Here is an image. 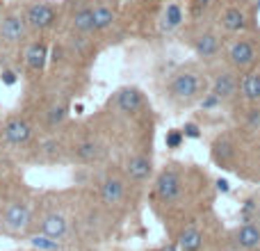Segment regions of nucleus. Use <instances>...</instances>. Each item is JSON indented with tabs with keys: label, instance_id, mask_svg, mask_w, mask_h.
Returning <instances> with one entry per match:
<instances>
[{
	"label": "nucleus",
	"instance_id": "nucleus-1",
	"mask_svg": "<svg viewBox=\"0 0 260 251\" xmlns=\"http://www.w3.org/2000/svg\"><path fill=\"white\" fill-rule=\"evenodd\" d=\"M206 89H208L206 73H201L199 69H192V67L176 71L169 80L171 101H176L180 105H189L194 101H201L206 96Z\"/></svg>",
	"mask_w": 260,
	"mask_h": 251
},
{
	"label": "nucleus",
	"instance_id": "nucleus-2",
	"mask_svg": "<svg viewBox=\"0 0 260 251\" xmlns=\"http://www.w3.org/2000/svg\"><path fill=\"white\" fill-rule=\"evenodd\" d=\"M226 59H229V64L233 69H238V71H249V69H253V64H256V59H258L256 41H253L251 37H238V39H233L229 44V48H226Z\"/></svg>",
	"mask_w": 260,
	"mask_h": 251
},
{
	"label": "nucleus",
	"instance_id": "nucleus-3",
	"mask_svg": "<svg viewBox=\"0 0 260 251\" xmlns=\"http://www.w3.org/2000/svg\"><path fill=\"white\" fill-rule=\"evenodd\" d=\"M25 21L27 27H35V30H48V27L55 25L57 21V9L53 7L46 0H37L30 7L25 9Z\"/></svg>",
	"mask_w": 260,
	"mask_h": 251
},
{
	"label": "nucleus",
	"instance_id": "nucleus-4",
	"mask_svg": "<svg viewBox=\"0 0 260 251\" xmlns=\"http://www.w3.org/2000/svg\"><path fill=\"white\" fill-rule=\"evenodd\" d=\"M27 30V21L25 14L18 12V9H12V12L3 14V21H0V37H3L7 44H16L25 37Z\"/></svg>",
	"mask_w": 260,
	"mask_h": 251
},
{
	"label": "nucleus",
	"instance_id": "nucleus-5",
	"mask_svg": "<svg viewBox=\"0 0 260 251\" xmlns=\"http://www.w3.org/2000/svg\"><path fill=\"white\" fill-rule=\"evenodd\" d=\"M155 192H157V197H160V201H165V203L176 201V199L180 197V192H183V178H180L178 171L176 169L162 171L155 183Z\"/></svg>",
	"mask_w": 260,
	"mask_h": 251
},
{
	"label": "nucleus",
	"instance_id": "nucleus-6",
	"mask_svg": "<svg viewBox=\"0 0 260 251\" xmlns=\"http://www.w3.org/2000/svg\"><path fill=\"white\" fill-rule=\"evenodd\" d=\"M189 44H192L194 53H197L201 59H212V57H217V55H219V48H221L219 37H217L212 30H201V32H197V35L192 37V41H189Z\"/></svg>",
	"mask_w": 260,
	"mask_h": 251
},
{
	"label": "nucleus",
	"instance_id": "nucleus-7",
	"mask_svg": "<svg viewBox=\"0 0 260 251\" xmlns=\"http://www.w3.org/2000/svg\"><path fill=\"white\" fill-rule=\"evenodd\" d=\"M217 23H219L221 30L226 32H233V35H240V32L247 30V14H244L242 7H238V5H229V7H224L219 12V16H217Z\"/></svg>",
	"mask_w": 260,
	"mask_h": 251
},
{
	"label": "nucleus",
	"instance_id": "nucleus-8",
	"mask_svg": "<svg viewBox=\"0 0 260 251\" xmlns=\"http://www.w3.org/2000/svg\"><path fill=\"white\" fill-rule=\"evenodd\" d=\"M3 137L7 139L14 146H21V144L30 142L32 137V125L25 121L23 117H9L3 125Z\"/></svg>",
	"mask_w": 260,
	"mask_h": 251
},
{
	"label": "nucleus",
	"instance_id": "nucleus-9",
	"mask_svg": "<svg viewBox=\"0 0 260 251\" xmlns=\"http://www.w3.org/2000/svg\"><path fill=\"white\" fill-rule=\"evenodd\" d=\"M27 224H30V206L23 201L9 203L7 210H5V226H7V231L21 233V231L27 229Z\"/></svg>",
	"mask_w": 260,
	"mask_h": 251
},
{
	"label": "nucleus",
	"instance_id": "nucleus-10",
	"mask_svg": "<svg viewBox=\"0 0 260 251\" xmlns=\"http://www.w3.org/2000/svg\"><path fill=\"white\" fill-rule=\"evenodd\" d=\"M238 89H240V82L233 71H219L215 76V80H212V94H215L221 103L233 99V96L238 94Z\"/></svg>",
	"mask_w": 260,
	"mask_h": 251
},
{
	"label": "nucleus",
	"instance_id": "nucleus-11",
	"mask_svg": "<svg viewBox=\"0 0 260 251\" xmlns=\"http://www.w3.org/2000/svg\"><path fill=\"white\" fill-rule=\"evenodd\" d=\"M114 103H117V108L121 110L123 114H135L144 105V96L137 87H123V89L117 91Z\"/></svg>",
	"mask_w": 260,
	"mask_h": 251
},
{
	"label": "nucleus",
	"instance_id": "nucleus-12",
	"mask_svg": "<svg viewBox=\"0 0 260 251\" xmlns=\"http://www.w3.org/2000/svg\"><path fill=\"white\" fill-rule=\"evenodd\" d=\"M233 240L242 251H253L260 247V226L242 224L233 231Z\"/></svg>",
	"mask_w": 260,
	"mask_h": 251
},
{
	"label": "nucleus",
	"instance_id": "nucleus-13",
	"mask_svg": "<svg viewBox=\"0 0 260 251\" xmlns=\"http://www.w3.org/2000/svg\"><path fill=\"white\" fill-rule=\"evenodd\" d=\"M153 171V165H151V158L146 155H133L126 160V176L135 183H144L148 180Z\"/></svg>",
	"mask_w": 260,
	"mask_h": 251
},
{
	"label": "nucleus",
	"instance_id": "nucleus-14",
	"mask_svg": "<svg viewBox=\"0 0 260 251\" xmlns=\"http://www.w3.org/2000/svg\"><path fill=\"white\" fill-rule=\"evenodd\" d=\"M123 190H126V185L119 176H108L101 185V199H103L105 206H117L123 199Z\"/></svg>",
	"mask_w": 260,
	"mask_h": 251
},
{
	"label": "nucleus",
	"instance_id": "nucleus-15",
	"mask_svg": "<svg viewBox=\"0 0 260 251\" xmlns=\"http://www.w3.org/2000/svg\"><path fill=\"white\" fill-rule=\"evenodd\" d=\"M46 62H48V46L46 41H32L25 50V64L30 71H44Z\"/></svg>",
	"mask_w": 260,
	"mask_h": 251
},
{
	"label": "nucleus",
	"instance_id": "nucleus-16",
	"mask_svg": "<svg viewBox=\"0 0 260 251\" xmlns=\"http://www.w3.org/2000/svg\"><path fill=\"white\" fill-rule=\"evenodd\" d=\"M240 94H242L244 101L249 103H260V71L256 69H249L242 76V82H240Z\"/></svg>",
	"mask_w": 260,
	"mask_h": 251
},
{
	"label": "nucleus",
	"instance_id": "nucleus-17",
	"mask_svg": "<svg viewBox=\"0 0 260 251\" xmlns=\"http://www.w3.org/2000/svg\"><path fill=\"white\" fill-rule=\"evenodd\" d=\"M67 229H69V224H67V219H64V215H59V212H48V215L41 219V233L48 235V238H55V240L64 238Z\"/></svg>",
	"mask_w": 260,
	"mask_h": 251
},
{
	"label": "nucleus",
	"instance_id": "nucleus-18",
	"mask_svg": "<svg viewBox=\"0 0 260 251\" xmlns=\"http://www.w3.org/2000/svg\"><path fill=\"white\" fill-rule=\"evenodd\" d=\"M71 27L78 35H89V32H94V9H91L89 5L76 9L71 16Z\"/></svg>",
	"mask_w": 260,
	"mask_h": 251
},
{
	"label": "nucleus",
	"instance_id": "nucleus-19",
	"mask_svg": "<svg viewBox=\"0 0 260 251\" xmlns=\"http://www.w3.org/2000/svg\"><path fill=\"white\" fill-rule=\"evenodd\" d=\"M203 244V235L197 229H185L178 238V247L183 251H199Z\"/></svg>",
	"mask_w": 260,
	"mask_h": 251
},
{
	"label": "nucleus",
	"instance_id": "nucleus-20",
	"mask_svg": "<svg viewBox=\"0 0 260 251\" xmlns=\"http://www.w3.org/2000/svg\"><path fill=\"white\" fill-rule=\"evenodd\" d=\"M99 153H101V148H99V144H96L94 139H85V142H80V144L73 146V155H76L78 160H82V162L96 160Z\"/></svg>",
	"mask_w": 260,
	"mask_h": 251
},
{
	"label": "nucleus",
	"instance_id": "nucleus-21",
	"mask_svg": "<svg viewBox=\"0 0 260 251\" xmlns=\"http://www.w3.org/2000/svg\"><path fill=\"white\" fill-rule=\"evenodd\" d=\"M94 9V30H105V27H110L114 23V9L108 7V5H96Z\"/></svg>",
	"mask_w": 260,
	"mask_h": 251
},
{
	"label": "nucleus",
	"instance_id": "nucleus-22",
	"mask_svg": "<svg viewBox=\"0 0 260 251\" xmlns=\"http://www.w3.org/2000/svg\"><path fill=\"white\" fill-rule=\"evenodd\" d=\"M183 18H185V14H183V9H180L178 3L167 5L165 16H162V21H165V27H167V30H176L178 25H183Z\"/></svg>",
	"mask_w": 260,
	"mask_h": 251
},
{
	"label": "nucleus",
	"instance_id": "nucleus-23",
	"mask_svg": "<svg viewBox=\"0 0 260 251\" xmlns=\"http://www.w3.org/2000/svg\"><path fill=\"white\" fill-rule=\"evenodd\" d=\"M30 242H32V247L44 249V251H55V249L59 247L57 240H55V238H48V235H44V233H41V235H35Z\"/></svg>",
	"mask_w": 260,
	"mask_h": 251
},
{
	"label": "nucleus",
	"instance_id": "nucleus-24",
	"mask_svg": "<svg viewBox=\"0 0 260 251\" xmlns=\"http://www.w3.org/2000/svg\"><path fill=\"white\" fill-rule=\"evenodd\" d=\"M210 3H212V0H192V3H189V16H192V18H201L203 14L208 12Z\"/></svg>",
	"mask_w": 260,
	"mask_h": 251
},
{
	"label": "nucleus",
	"instance_id": "nucleus-25",
	"mask_svg": "<svg viewBox=\"0 0 260 251\" xmlns=\"http://www.w3.org/2000/svg\"><path fill=\"white\" fill-rule=\"evenodd\" d=\"M64 117H67V108H64V105H55V108H50V112H48V125L62 123Z\"/></svg>",
	"mask_w": 260,
	"mask_h": 251
},
{
	"label": "nucleus",
	"instance_id": "nucleus-26",
	"mask_svg": "<svg viewBox=\"0 0 260 251\" xmlns=\"http://www.w3.org/2000/svg\"><path fill=\"white\" fill-rule=\"evenodd\" d=\"M183 139H185L183 130H169V133H167V137H165V142H167V146H169V148H178L180 144H183Z\"/></svg>",
	"mask_w": 260,
	"mask_h": 251
},
{
	"label": "nucleus",
	"instance_id": "nucleus-27",
	"mask_svg": "<svg viewBox=\"0 0 260 251\" xmlns=\"http://www.w3.org/2000/svg\"><path fill=\"white\" fill-rule=\"evenodd\" d=\"M183 135L185 137H189V139H199L201 137V128H199L197 123H185L183 125Z\"/></svg>",
	"mask_w": 260,
	"mask_h": 251
},
{
	"label": "nucleus",
	"instance_id": "nucleus-28",
	"mask_svg": "<svg viewBox=\"0 0 260 251\" xmlns=\"http://www.w3.org/2000/svg\"><path fill=\"white\" fill-rule=\"evenodd\" d=\"M247 121H249V128L251 130H260V110H251Z\"/></svg>",
	"mask_w": 260,
	"mask_h": 251
},
{
	"label": "nucleus",
	"instance_id": "nucleus-29",
	"mask_svg": "<svg viewBox=\"0 0 260 251\" xmlns=\"http://www.w3.org/2000/svg\"><path fill=\"white\" fill-rule=\"evenodd\" d=\"M0 80H3L7 87H12L14 82H16V73H14V71H9V69H7V71H3V76H0Z\"/></svg>",
	"mask_w": 260,
	"mask_h": 251
},
{
	"label": "nucleus",
	"instance_id": "nucleus-30",
	"mask_svg": "<svg viewBox=\"0 0 260 251\" xmlns=\"http://www.w3.org/2000/svg\"><path fill=\"white\" fill-rule=\"evenodd\" d=\"M217 190H219V192H229V190H231V185H229V180H224V178H219V180H217Z\"/></svg>",
	"mask_w": 260,
	"mask_h": 251
},
{
	"label": "nucleus",
	"instance_id": "nucleus-31",
	"mask_svg": "<svg viewBox=\"0 0 260 251\" xmlns=\"http://www.w3.org/2000/svg\"><path fill=\"white\" fill-rule=\"evenodd\" d=\"M253 208H256V206H253V201H251V199H249V201H247V203H244L242 212H251V210H253Z\"/></svg>",
	"mask_w": 260,
	"mask_h": 251
},
{
	"label": "nucleus",
	"instance_id": "nucleus-32",
	"mask_svg": "<svg viewBox=\"0 0 260 251\" xmlns=\"http://www.w3.org/2000/svg\"><path fill=\"white\" fill-rule=\"evenodd\" d=\"M117 3H126V0H117Z\"/></svg>",
	"mask_w": 260,
	"mask_h": 251
},
{
	"label": "nucleus",
	"instance_id": "nucleus-33",
	"mask_svg": "<svg viewBox=\"0 0 260 251\" xmlns=\"http://www.w3.org/2000/svg\"><path fill=\"white\" fill-rule=\"evenodd\" d=\"M0 12H3V5H0Z\"/></svg>",
	"mask_w": 260,
	"mask_h": 251
}]
</instances>
